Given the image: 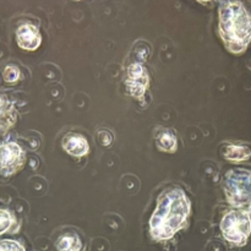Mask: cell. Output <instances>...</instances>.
I'll return each mask as SVG.
<instances>
[{
	"instance_id": "6da1fadb",
	"label": "cell",
	"mask_w": 251,
	"mask_h": 251,
	"mask_svg": "<svg viewBox=\"0 0 251 251\" xmlns=\"http://www.w3.org/2000/svg\"><path fill=\"white\" fill-rule=\"evenodd\" d=\"M189 212L190 203L183 191L173 189L163 193L158 198L157 208L150 221L152 237L157 240L171 239L185 226Z\"/></svg>"
},
{
	"instance_id": "7a4b0ae2",
	"label": "cell",
	"mask_w": 251,
	"mask_h": 251,
	"mask_svg": "<svg viewBox=\"0 0 251 251\" xmlns=\"http://www.w3.org/2000/svg\"><path fill=\"white\" fill-rule=\"evenodd\" d=\"M220 34L228 50L242 53L251 42V15L239 1L223 2L220 7Z\"/></svg>"
},
{
	"instance_id": "3957f363",
	"label": "cell",
	"mask_w": 251,
	"mask_h": 251,
	"mask_svg": "<svg viewBox=\"0 0 251 251\" xmlns=\"http://www.w3.org/2000/svg\"><path fill=\"white\" fill-rule=\"evenodd\" d=\"M225 193L228 202L251 217V171L232 169L226 174Z\"/></svg>"
},
{
	"instance_id": "277c9868",
	"label": "cell",
	"mask_w": 251,
	"mask_h": 251,
	"mask_svg": "<svg viewBox=\"0 0 251 251\" xmlns=\"http://www.w3.org/2000/svg\"><path fill=\"white\" fill-rule=\"evenodd\" d=\"M221 229L228 242L242 247L251 233V217L243 211H232L223 217Z\"/></svg>"
},
{
	"instance_id": "5b68a950",
	"label": "cell",
	"mask_w": 251,
	"mask_h": 251,
	"mask_svg": "<svg viewBox=\"0 0 251 251\" xmlns=\"http://www.w3.org/2000/svg\"><path fill=\"white\" fill-rule=\"evenodd\" d=\"M26 162V154L16 142L0 144V174L2 176H15L21 171Z\"/></svg>"
},
{
	"instance_id": "8992f818",
	"label": "cell",
	"mask_w": 251,
	"mask_h": 251,
	"mask_svg": "<svg viewBox=\"0 0 251 251\" xmlns=\"http://www.w3.org/2000/svg\"><path fill=\"white\" fill-rule=\"evenodd\" d=\"M127 86L135 97H144L145 91L149 86V75L141 64H132L127 70Z\"/></svg>"
},
{
	"instance_id": "52a82bcc",
	"label": "cell",
	"mask_w": 251,
	"mask_h": 251,
	"mask_svg": "<svg viewBox=\"0 0 251 251\" xmlns=\"http://www.w3.org/2000/svg\"><path fill=\"white\" fill-rule=\"evenodd\" d=\"M16 42L24 50H36L41 46L42 37L38 28L31 24H24L16 29Z\"/></svg>"
},
{
	"instance_id": "ba28073f",
	"label": "cell",
	"mask_w": 251,
	"mask_h": 251,
	"mask_svg": "<svg viewBox=\"0 0 251 251\" xmlns=\"http://www.w3.org/2000/svg\"><path fill=\"white\" fill-rule=\"evenodd\" d=\"M17 113L6 96L0 95V132H5L16 123Z\"/></svg>"
},
{
	"instance_id": "9c48e42d",
	"label": "cell",
	"mask_w": 251,
	"mask_h": 251,
	"mask_svg": "<svg viewBox=\"0 0 251 251\" xmlns=\"http://www.w3.org/2000/svg\"><path fill=\"white\" fill-rule=\"evenodd\" d=\"M63 147L69 154L75 157L85 156L88 152V142L81 135H66L63 140Z\"/></svg>"
},
{
	"instance_id": "30bf717a",
	"label": "cell",
	"mask_w": 251,
	"mask_h": 251,
	"mask_svg": "<svg viewBox=\"0 0 251 251\" xmlns=\"http://www.w3.org/2000/svg\"><path fill=\"white\" fill-rule=\"evenodd\" d=\"M226 158L229 161L240 162L245 161L251 156V151L247 146H238V145H229L225 150Z\"/></svg>"
},
{
	"instance_id": "8fae6325",
	"label": "cell",
	"mask_w": 251,
	"mask_h": 251,
	"mask_svg": "<svg viewBox=\"0 0 251 251\" xmlns=\"http://www.w3.org/2000/svg\"><path fill=\"white\" fill-rule=\"evenodd\" d=\"M59 251H81V243L76 235H63L56 242Z\"/></svg>"
},
{
	"instance_id": "7c38bea8",
	"label": "cell",
	"mask_w": 251,
	"mask_h": 251,
	"mask_svg": "<svg viewBox=\"0 0 251 251\" xmlns=\"http://www.w3.org/2000/svg\"><path fill=\"white\" fill-rule=\"evenodd\" d=\"M15 225H16V220L14 215L10 211L0 208V235L10 232Z\"/></svg>"
},
{
	"instance_id": "4fadbf2b",
	"label": "cell",
	"mask_w": 251,
	"mask_h": 251,
	"mask_svg": "<svg viewBox=\"0 0 251 251\" xmlns=\"http://www.w3.org/2000/svg\"><path fill=\"white\" fill-rule=\"evenodd\" d=\"M158 147L163 151L167 152H174L176 150V140L174 135L169 134V132H163L159 135L158 140H157Z\"/></svg>"
},
{
	"instance_id": "5bb4252c",
	"label": "cell",
	"mask_w": 251,
	"mask_h": 251,
	"mask_svg": "<svg viewBox=\"0 0 251 251\" xmlns=\"http://www.w3.org/2000/svg\"><path fill=\"white\" fill-rule=\"evenodd\" d=\"M20 75H21V74H20L19 69H17L16 66H12V65L6 66L5 70L2 71V77H4V80L9 83L16 82V81L20 78Z\"/></svg>"
},
{
	"instance_id": "9a60e30c",
	"label": "cell",
	"mask_w": 251,
	"mask_h": 251,
	"mask_svg": "<svg viewBox=\"0 0 251 251\" xmlns=\"http://www.w3.org/2000/svg\"><path fill=\"white\" fill-rule=\"evenodd\" d=\"M0 251H26L25 248L15 240H0Z\"/></svg>"
},
{
	"instance_id": "2e32d148",
	"label": "cell",
	"mask_w": 251,
	"mask_h": 251,
	"mask_svg": "<svg viewBox=\"0 0 251 251\" xmlns=\"http://www.w3.org/2000/svg\"><path fill=\"white\" fill-rule=\"evenodd\" d=\"M199 1H210V0H199Z\"/></svg>"
}]
</instances>
